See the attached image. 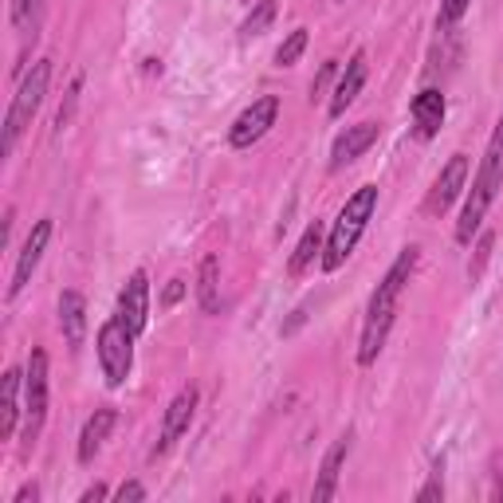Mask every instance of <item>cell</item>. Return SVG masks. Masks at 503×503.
<instances>
[{
    "label": "cell",
    "instance_id": "6da1fadb",
    "mask_svg": "<svg viewBox=\"0 0 503 503\" xmlns=\"http://www.w3.org/2000/svg\"><path fill=\"white\" fill-rule=\"evenodd\" d=\"M417 267V248H405L393 267L385 272V280L378 283V292L370 299V311H366V327H362V342H358V362L362 366H373L385 346V338H390L393 330V319H398V307H401V292L405 283H409Z\"/></svg>",
    "mask_w": 503,
    "mask_h": 503
},
{
    "label": "cell",
    "instance_id": "7a4b0ae2",
    "mask_svg": "<svg viewBox=\"0 0 503 503\" xmlns=\"http://www.w3.org/2000/svg\"><path fill=\"white\" fill-rule=\"evenodd\" d=\"M499 189H503V114L496 122V134H491V142H488L484 162H480V169H476V181H472V193H468V201H464V212H460V220H456V240L460 244H472V237L480 232V224H484L488 209H491V201L499 197Z\"/></svg>",
    "mask_w": 503,
    "mask_h": 503
},
{
    "label": "cell",
    "instance_id": "3957f363",
    "mask_svg": "<svg viewBox=\"0 0 503 503\" xmlns=\"http://www.w3.org/2000/svg\"><path fill=\"white\" fill-rule=\"evenodd\" d=\"M373 209H378V185H362L355 197L342 205L335 229H330L327 252H323V267H327V272H338V267L350 260V252L358 248V240H362V232H366Z\"/></svg>",
    "mask_w": 503,
    "mask_h": 503
},
{
    "label": "cell",
    "instance_id": "277c9868",
    "mask_svg": "<svg viewBox=\"0 0 503 503\" xmlns=\"http://www.w3.org/2000/svg\"><path fill=\"white\" fill-rule=\"evenodd\" d=\"M48 83H51V63L40 59L36 67L24 75V83H20V91L13 94V103H8V114H4V154H13L20 134L31 126L36 119V111L44 106V94H48Z\"/></svg>",
    "mask_w": 503,
    "mask_h": 503
},
{
    "label": "cell",
    "instance_id": "5b68a950",
    "mask_svg": "<svg viewBox=\"0 0 503 503\" xmlns=\"http://www.w3.org/2000/svg\"><path fill=\"white\" fill-rule=\"evenodd\" d=\"M134 338L138 335H130L126 330V323L119 315L111 319V323H103V330H99V366H103V378H106V385L111 390H119V385L130 378V366H134Z\"/></svg>",
    "mask_w": 503,
    "mask_h": 503
},
{
    "label": "cell",
    "instance_id": "8992f818",
    "mask_svg": "<svg viewBox=\"0 0 503 503\" xmlns=\"http://www.w3.org/2000/svg\"><path fill=\"white\" fill-rule=\"evenodd\" d=\"M24 413H28V425H24V436L36 441L40 425L48 417V355L44 350H31L28 358V370H24Z\"/></svg>",
    "mask_w": 503,
    "mask_h": 503
},
{
    "label": "cell",
    "instance_id": "52a82bcc",
    "mask_svg": "<svg viewBox=\"0 0 503 503\" xmlns=\"http://www.w3.org/2000/svg\"><path fill=\"white\" fill-rule=\"evenodd\" d=\"M275 119H280V94H260V99H256L248 111H244L240 119L232 122V130H229L232 149H248V146H256V142H260V138L275 126Z\"/></svg>",
    "mask_w": 503,
    "mask_h": 503
},
{
    "label": "cell",
    "instance_id": "ba28073f",
    "mask_svg": "<svg viewBox=\"0 0 503 503\" xmlns=\"http://www.w3.org/2000/svg\"><path fill=\"white\" fill-rule=\"evenodd\" d=\"M464 181H468V157L453 154L448 166L441 169V177L433 181L429 197H425V212H429V217H445L448 205H453V201L460 197V189H464Z\"/></svg>",
    "mask_w": 503,
    "mask_h": 503
},
{
    "label": "cell",
    "instance_id": "9c48e42d",
    "mask_svg": "<svg viewBox=\"0 0 503 503\" xmlns=\"http://www.w3.org/2000/svg\"><path fill=\"white\" fill-rule=\"evenodd\" d=\"M48 240H51V220H36V229L28 232L24 248H20L16 256V267H13V283H8V299H16L24 287L31 283V272L40 267V260H44L48 252Z\"/></svg>",
    "mask_w": 503,
    "mask_h": 503
},
{
    "label": "cell",
    "instance_id": "30bf717a",
    "mask_svg": "<svg viewBox=\"0 0 503 503\" xmlns=\"http://www.w3.org/2000/svg\"><path fill=\"white\" fill-rule=\"evenodd\" d=\"M119 319L126 323L130 335H142L146 323H149V275L142 272V267H138L119 292Z\"/></svg>",
    "mask_w": 503,
    "mask_h": 503
},
{
    "label": "cell",
    "instance_id": "8fae6325",
    "mask_svg": "<svg viewBox=\"0 0 503 503\" xmlns=\"http://www.w3.org/2000/svg\"><path fill=\"white\" fill-rule=\"evenodd\" d=\"M346 456H350V433H342L335 445L327 448V456H323V464H319V480H315V503H327V499H335V491H338V476H342V464H346Z\"/></svg>",
    "mask_w": 503,
    "mask_h": 503
},
{
    "label": "cell",
    "instance_id": "7c38bea8",
    "mask_svg": "<svg viewBox=\"0 0 503 503\" xmlns=\"http://www.w3.org/2000/svg\"><path fill=\"white\" fill-rule=\"evenodd\" d=\"M193 409H197V390H181L174 401H169V409H166V421H162V441H157V448H154V456L157 453H166L169 445L177 441L181 433H189V421H193Z\"/></svg>",
    "mask_w": 503,
    "mask_h": 503
},
{
    "label": "cell",
    "instance_id": "4fadbf2b",
    "mask_svg": "<svg viewBox=\"0 0 503 503\" xmlns=\"http://www.w3.org/2000/svg\"><path fill=\"white\" fill-rule=\"evenodd\" d=\"M59 330L67 350H79L83 338H87V299L79 292H63L59 295Z\"/></svg>",
    "mask_w": 503,
    "mask_h": 503
},
{
    "label": "cell",
    "instance_id": "5bb4252c",
    "mask_svg": "<svg viewBox=\"0 0 503 503\" xmlns=\"http://www.w3.org/2000/svg\"><path fill=\"white\" fill-rule=\"evenodd\" d=\"M378 142V126L373 122H358V126H346V134H338L335 149H330V169H342L350 166L355 157H362L366 149Z\"/></svg>",
    "mask_w": 503,
    "mask_h": 503
},
{
    "label": "cell",
    "instance_id": "9a60e30c",
    "mask_svg": "<svg viewBox=\"0 0 503 503\" xmlns=\"http://www.w3.org/2000/svg\"><path fill=\"white\" fill-rule=\"evenodd\" d=\"M366 51H355L350 56V63H346V71L338 75V87H335V99H330V114H346V106L358 99L362 94V87H366Z\"/></svg>",
    "mask_w": 503,
    "mask_h": 503
},
{
    "label": "cell",
    "instance_id": "2e32d148",
    "mask_svg": "<svg viewBox=\"0 0 503 503\" xmlns=\"http://www.w3.org/2000/svg\"><path fill=\"white\" fill-rule=\"evenodd\" d=\"M413 130H417V138H436L441 134V126H445V94L441 91H421L413 99Z\"/></svg>",
    "mask_w": 503,
    "mask_h": 503
},
{
    "label": "cell",
    "instance_id": "e0dca14e",
    "mask_svg": "<svg viewBox=\"0 0 503 503\" xmlns=\"http://www.w3.org/2000/svg\"><path fill=\"white\" fill-rule=\"evenodd\" d=\"M114 425H119V413L114 409H94L87 417V425H83V433H79V464H91V460L99 456V448L106 436H111Z\"/></svg>",
    "mask_w": 503,
    "mask_h": 503
},
{
    "label": "cell",
    "instance_id": "ac0fdd59",
    "mask_svg": "<svg viewBox=\"0 0 503 503\" xmlns=\"http://www.w3.org/2000/svg\"><path fill=\"white\" fill-rule=\"evenodd\" d=\"M20 385H24V373L8 370L4 382H0V441H13L16 421H20Z\"/></svg>",
    "mask_w": 503,
    "mask_h": 503
},
{
    "label": "cell",
    "instance_id": "d6986e66",
    "mask_svg": "<svg viewBox=\"0 0 503 503\" xmlns=\"http://www.w3.org/2000/svg\"><path fill=\"white\" fill-rule=\"evenodd\" d=\"M220 264H217V256H205L201 260V272H197V303L205 307L209 315H217L220 311Z\"/></svg>",
    "mask_w": 503,
    "mask_h": 503
},
{
    "label": "cell",
    "instance_id": "ffe728a7",
    "mask_svg": "<svg viewBox=\"0 0 503 503\" xmlns=\"http://www.w3.org/2000/svg\"><path fill=\"white\" fill-rule=\"evenodd\" d=\"M323 252V224H307V232H303V240H299V248L292 256V264H287V272L292 275H303L307 267H311V260Z\"/></svg>",
    "mask_w": 503,
    "mask_h": 503
},
{
    "label": "cell",
    "instance_id": "44dd1931",
    "mask_svg": "<svg viewBox=\"0 0 503 503\" xmlns=\"http://www.w3.org/2000/svg\"><path fill=\"white\" fill-rule=\"evenodd\" d=\"M40 16H44V0H13V28L20 31V36L36 40Z\"/></svg>",
    "mask_w": 503,
    "mask_h": 503
},
{
    "label": "cell",
    "instance_id": "7402d4cb",
    "mask_svg": "<svg viewBox=\"0 0 503 503\" xmlns=\"http://www.w3.org/2000/svg\"><path fill=\"white\" fill-rule=\"evenodd\" d=\"M272 20H275V0H260V4H256V13H248V20L240 24V36L244 40L264 36V31L272 28Z\"/></svg>",
    "mask_w": 503,
    "mask_h": 503
},
{
    "label": "cell",
    "instance_id": "603a6c76",
    "mask_svg": "<svg viewBox=\"0 0 503 503\" xmlns=\"http://www.w3.org/2000/svg\"><path fill=\"white\" fill-rule=\"evenodd\" d=\"M303 48H307V28H295L280 44V51H275V67H292V63H299Z\"/></svg>",
    "mask_w": 503,
    "mask_h": 503
},
{
    "label": "cell",
    "instance_id": "cb8c5ba5",
    "mask_svg": "<svg viewBox=\"0 0 503 503\" xmlns=\"http://www.w3.org/2000/svg\"><path fill=\"white\" fill-rule=\"evenodd\" d=\"M491 248H496V232H484V237L476 240L472 264H468V280H480V275H484V267H488V260H491Z\"/></svg>",
    "mask_w": 503,
    "mask_h": 503
},
{
    "label": "cell",
    "instance_id": "d4e9b609",
    "mask_svg": "<svg viewBox=\"0 0 503 503\" xmlns=\"http://www.w3.org/2000/svg\"><path fill=\"white\" fill-rule=\"evenodd\" d=\"M472 8V0H441V16H436V24L441 28H456L464 13Z\"/></svg>",
    "mask_w": 503,
    "mask_h": 503
},
{
    "label": "cell",
    "instance_id": "484cf974",
    "mask_svg": "<svg viewBox=\"0 0 503 503\" xmlns=\"http://www.w3.org/2000/svg\"><path fill=\"white\" fill-rule=\"evenodd\" d=\"M79 87H83V79H75L71 87H67V99H63L59 114H56V134H63L71 126V114H75V106H79Z\"/></svg>",
    "mask_w": 503,
    "mask_h": 503
},
{
    "label": "cell",
    "instance_id": "4316f807",
    "mask_svg": "<svg viewBox=\"0 0 503 503\" xmlns=\"http://www.w3.org/2000/svg\"><path fill=\"white\" fill-rule=\"evenodd\" d=\"M441 468H445V460H441V464H436V468H433V476H429V484H425L421 491H417V503H436V499H441V496H445V480H441Z\"/></svg>",
    "mask_w": 503,
    "mask_h": 503
},
{
    "label": "cell",
    "instance_id": "83f0119b",
    "mask_svg": "<svg viewBox=\"0 0 503 503\" xmlns=\"http://www.w3.org/2000/svg\"><path fill=\"white\" fill-rule=\"evenodd\" d=\"M335 71H338V59H327V63H323V71H319V79L311 83V99H319V94L327 91V83L335 79Z\"/></svg>",
    "mask_w": 503,
    "mask_h": 503
},
{
    "label": "cell",
    "instance_id": "f1b7e54d",
    "mask_svg": "<svg viewBox=\"0 0 503 503\" xmlns=\"http://www.w3.org/2000/svg\"><path fill=\"white\" fill-rule=\"evenodd\" d=\"M114 499L126 503V499H146V488L138 484V480H130V484H122L119 491H114Z\"/></svg>",
    "mask_w": 503,
    "mask_h": 503
},
{
    "label": "cell",
    "instance_id": "f546056e",
    "mask_svg": "<svg viewBox=\"0 0 503 503\" xmlns=\"http://www.w3.org/2000/svg\"><path fill=\"white\" fill-rule=\"evenodd\" d=\"M181 295H185V280H169V287L162 292V307H174Z\"/></svg>",
    "mask_w": 503,
    "mask_h": 503
},
{
    "label": "cell",
    "instance_id": "4dcf8cb0",
    "mask_svg": "<svg viewBox=\"0 0 503 503\" xmlns=\"http://www.w3.org/2000/svg\"><path fill=\"white\" fill-rule=\"evenodd\" d=\"M36 499H40V488H36V484H24V488L16 491L13 503H36Z\"/></svg>",
    "mask_w": 503,
    "mask_h": 503
},
{
    "label": "cell",
    "instance_id": "1f68e13d",
    "mask_svg": "<svg viewBox=\"0 0 503 503\" xmlns=\"http://www.w3.org/2000/svg\"><path fill=\"white\" fill-rule=\"evenodd\" d=\"M94 499H106V488L103 484H94V488L83 491V503H94Z\"/></svg>",
    "mask_w": 503,
    "mask_h": 503
}]
</instances>
